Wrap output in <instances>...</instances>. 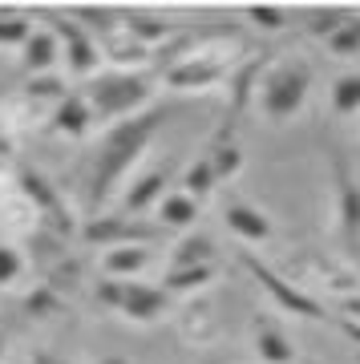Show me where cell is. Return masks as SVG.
<instances>
[{
    "mask_svg": "<svg viewBox=\"0 0 360 364\" xmlns=\"http://www.w3.org/2000/svg\"><path fill=\"white\" fill-rule=\"evenodd\" d=\"M154 93H158V77H150V73H117V69H105L97 77L81 81L85 105L93 109L97 122H110V126L126 122V117H138L150 105H158Z\"/></svg>",
    "mask_w": 360,
    "mask_h": 364,
    "instance_id": "cell-2",
    "label": "cell"
},
{
    "mask_svg": "<svg viewBox=\"0 0 360 364\" xmlns=\"http://www.w3.org/2000/svg\"><path fill=\"white\" fill-rule=\"evenodd\" d=\"M122 25H126V33L134 41H142L146 49L162 45V41L170 37V28H174L166 16H150V13H126V16H122Z\"/></svg>",
    "mask_w": 360,
    "mask_h": 364,
    "instance_id": "cell-24",
    "label": "cell"
},
{
    "mask_svg": "<svg viewBox=\"0 0 360 364\" xmlns=\"http://www.w3.org/2000/svg\"><path fill=\"white\" fill-rule=\"evenodd\" d=\"M198 203L194 198H186L182 191H170L162 203L154 207V223H158V231H174V235H186L198 223Z\"/></svg>",
    "mask_w": 360,
    "mask_h": 364,
    "instance_id": "cell-19",
    "label": "cell"
},
{
    "mask_svg": "<svg viewBox=\"0 0 360 364\" xmlns=\"http://www.w3.org/2000/svg\"><path fill=\"white\" fill-rule=\"evenodd\" d=\"M296 364H320V360H296Z\"/></svg>",
    "mask_w": 360,
    "mask_h": 364,
    "instance_id": "cell-37",
    "label": "cell"
},
{
    "mask_svg": "<svg viewBox=\"0 0 360 364\" xmlns=\"http://www.w3.org/2000/svg\"><path fill=\"white\" fill-rule=\"evenodd\" d=\"M206 158L215 162V174H219V182H231L239 170L247 166V150L239 146V138L231 134V122L219 130V138L211 142V150H206Z\"/></svg>",
    "mask_w": 360,
    "mask_h": 364,
    "instance_id": "cell-21",
    "label": "cell"
},
{
    "mask_svg": "<svg viewBox=\"0 0 360 364\" xmlns=\"http://www.w3.org/2000/svg\"><path fill=\"white\" fill-rule=\"evenodd\" d=\"M356 364H360V348H356Z\"/></svg>",
    "mask_w": 360,
    "mask_h": 364,
    "instance_id": "cell-38",
    "label": "cell"
},
{
    "mask_svg": "<svg viewBox=\"0 0 360 364\" xmlns=\"http://www.w3.org/2000/svg\"><path fill=\"white\" fill-rule=\"evenodd\" d=\"M268 65H271L268 53H251V57H243V61L231 69V77H227V122H231V126L243 117L247 105H255V90H259Z\"/></svg>",
    "mask_w": 360,
    "mask_h": 364,
    "instance_id": "cell-12",
    "label": "cell"
},
{
    "mask_svg": "<svg viewBox=\"0 0 360 364\" xmlns=\"http://www.w3.org/2000/svg\"><path fill=\"white\" fill-rule=\"evenodd\" d=\"M348 9H316V13L304 16V33H308L312 41H320V45H328V41L340 33V25L348 21Z\"/></svg>",
    "mask_w": 360,
    "mask_h": 364,
    "instance_id": "cell-27",
    "label": "cell"
},
{
    "mask_svg": "<svg viewBox=\"0 0 360 364\" xmlns=\"http://www.w3.org/2000/svg\"><path fill=\"white\" fill-rule=\"evenodd\" d=\"M174 191H182L186 198H194V203L203 207L206 198L219 191V174H215V162H211L206 154H198L191 166L182 170V178H179V186H174Z\"/></svg>",
    "mask_w": 360,
    "mask_h": 364,
    "instance_id": "cell-23",
    "label": "cell"
},
{
    "mask_svg": "<svg viewBox=\"0 0 360 364\" xmlns=\"http://www.w3.org/2000/svg\"><path fill=\"white\" fill-rule=\"evenodd\" d=\"M53 33L61 37V65L69 69L73 77L90 81V77H97V73L105 69L102 45H97V41H93L69 13H57V16H53Z\"/></svg>",
    "mask_w": 360,
    "mask_h": 364,
    "instance_id": "cell-7",
    "label": "cell"
},
{
    "mask_svg": "<svg viewBox=\"0 0 360 364\" xmlns=\"http://www.w3.org/2000/svg\"><path fill=\"white\" fill-rule=\"evenodd\" d=\"M25 308H28L33 316H53V312H61V296H57L49 284H45V287H33V291L25 296Z\"/></svg>",
    "mask_w": 360,
    "mask_h": 364,
    "instance_id": "cell-31",
    "label": "cell"
},
{
    "mask_svg": "<svg viewBox=\"0 0 360 364\" xmlns=\"http://www.w3.org/2000/svg\"><path fill=\"white\" fill-rule=\"evenodd\" d=\"M239 65L231 49H215L211 41H198L186 53L170 57L162 73H158V90L170 93H206L215 85H227L231 69Z\"/></svg>",
    "mask_w": 360,
    "mask_h": 364,
    "instance_id": "cell-4",
    "label": "cell"
},
{
    "mask_svg": "<svg viewBox=\"0 0 360 364\" xmlns=\"http://www.w3.org/2000/svg\"><path fill=\"white\" fill-rule=\"evenodd\" d=\"M93 109L85 105V97L81 93H69L65 102L53 105V114H49V130L53 134H61V138H85V134L93 130Z\"/></svg>",
    "mask_w": 360,
    "mask_h": 364,
    "instance_id": "cell-18",
    "label": "cell"
},
{
    "mask_svg": "<svg viewBox=\"0 0 360 364\" xmlns=\"http://www.w3.org/2000/svg\"><path fill=\"white\" fill-rule=\"evenodd\" d=\"M243 267L287 316H296V320H328V308L320 304V296H312V287L280 275V267H268V263L255 259V255H243Z\"/></svg>",
    "mask_w": 360,
    "mask_h": 364,
    "instance_id": "cell-6",
    "label": "cell"
},
{
    "mask_svg": "<svg viewBox=\"0 0 360 364\" xmlns=\"http://www.w3.org/2000/svg\"><path fill=\"white\" fill-rule=\"evenodd\" d=\"M251 348L263 364H296V344L292 336L283 332L280 320H271V316H255L251 320Z\"/></svg>",
    "mask_w": 360,
    "mask_h": 364,
    "instance_id": "cell-15",
    "label": "cell"
},
{
    "mask_svg": "<svg viewBox=\"0 0 360 364\" xmlns=\"http://www.w3.org/2000/svg\"><path fill=\"white\" fill-rule=\"evenodd\" d=\"M13 178H16V186H21V195L37 207L41 219H53V227H57V231H65V235L73 231V210H69V203L61 198V191H57V186H53L41 170L16 166Z\"/></svg>",
    "mask_w": 360,
    "mask_h": 364,
    "instance_id": "cell-9",
    "label": "cell"
},
{
    "mask_svg": "<svg viewBox=\"0 0 360 364\" xmlns=\"http://www.w3.org/2000/svg\"><path fill=\"white\" fill-rule=\"evenodd\" d=\"M33 16L25 13H0V49H25V41L33 37Z\"/></svg>",
    "mask_w": 360,
    "mask_h": 364,
    "instance_id": "cell-28",
    "label": "cell"
},
{
    "mask_svg": "<svg viewBox=\"0 0 360 364\" xmlns=\"http://www.w3.org/2000/svg\"><path fill=\"white\" fill-rule=\"evenodd\" d=\"M324 49L332 53V57H340V61H352V57H360V13H352L340 25V33H336Z\"/></svg>",
    "mask_w": 360,
    "mask_h": 364,
    "instance_id": "cell-29",
    "label": "cell"
},
{
    "mask_svg": "<svg viewBox=\"0 0 360 364\" xmlns=\"http://www.w3.org/2000/svg\"><path fill=\"white\" fill-rule=\"evenodd\" d=\"M300 275L312 284V291H324V296H352L360 291V275L348 267L344 259H336V255H324V251H300Z\"/></svg>",
    "mask_w": 360,
    "mask_h": 364,
    "instance_id": "cell-10",
    "label": "cell"
},
{
    "mask_svg": "<svg viewBox=\"0 0 360 364\" xmlns=\"http://www.w3.org/2000/svg\"><path fill=\"white\" fill-rule=\"evenodd\" d=\"M154 263L150 247L142 243H126V247H105L102 259H97V272L102 279H117V284H138V275Z\"/></svg>",
    "mask_w": 360,
    "mask_h": 364,
    "instance_id": "cell-16",
    "label": "cell"
},
{
    "mask_svg": "<svg viewBox=\"0 0 360 364\" xmlns=\"http://www.w3.org/2000/svg\"><path fill=\"white\" fill-rule=\"evenodd\" d=\"M28 259H25V251L13 247V243H0V287H13L21 284V275H25Z\"/></svg>",
    "mask_w": 360,
    "mask_h": 364,
    "instance_id": "cell-30",
    "label": "cell"
},
{
    "mask_svg": "<svg viewBox=\"0 0 360 364\" xmlns=\"http://www.w3.org/2000/svg\"><path fill=\"white\" fill-rule=\"evenodd\" d=\"M114 312L129 324H154L170 312V296L162 291V284H122V299Z\"/></svg>",
    "mask_w": 360,
    "mask_h": 364,
    "instance_id": "cell-13",
    "label": "cell"
},
{
    "mask_svg": "<svg viewBox=\"0 0 360 364\" xmlns=\"http://www.w3.org/2000/svg\"><path fill=\"white\" fill-rule=\"evenodd\" d=\"M166 117H170L166 105H150L146 114L110 126V134L102 138L97 154H93V166H90V207L93 210L105 207V203L114 198L117 182L126 178L129 170L142 162V154L154 146L158 130L166 126Z\"/></svg>",
    "mask_w": 360,
    "mask_h": 364,
    "instance_id": "cell-1",
    "label": "cell"
},
{
    "mask_svg": "<svg viewBox=\"0 0 360 364\" xmlns=\"http://www.w3.org/2000/svg\"><path fill=\"white\" fill-rule=\"evenodd\" d=\"M247 25L263 28V33H280V28H287V13H280V9H247Z\"/></svg>",
    "mask_w": 360,
    "mask_h": 364,
    "instance_id": "cell-32",
    "label": "cell"
},
{
    "mask_svg": "<svg viewBox=\"0 0 360 364\" xmlns=\"http://www.w3.org/2000/svg\"><path fill=\"white\" fill-rule=\"evenodd\" d=\"M215 279H219V263H215V267H166L162 291H166L170 299L174 296H203Z\"/></svg>",
    "mask_w": 360,
    "mask_h": 364,
    "instance_id": "cell-22",
    "label": "cell"
},
{
    "mask_svg": "<svg viewBox=\"0 0 360 364\" xmlns=\"http://www.w3.org/2000/svg\"><path fill=\"white\" fill-rule=\"evenodd\" d=\"M312 90H316V69L304 57H283V61H271L263 69V81L255 90V105L268 122L287 126V122H296L304 114Z\"/></svg>",
    "mask_w": 360,
    "mask_h": 364,
    "instance_id": "cell-3",
    "label": "cell"
},
{
    "mask_svg": "<svg viewBox=\"0 0 360 364\" xmlns=\"http://www.w3.org/2000/svg\"><path fill=\"white\" fill-rule=\"evenodd\" d=\"M158 223L142 219H126V215H93L90 223H81V239L85 243H97V247H126V243H142V247H150V239H158Z\"/></svg>",
    "mask_w": 360,
    "mask_h": 364,
    "instance_id": "cell-8",
    "label": "cell"
},
{
    "mask_svg": "<svg viewBox=\"0 0 360 364\" xmlns=\"http://www.w3.org/2000/svg\"><path fill=\"white\" fill-rule=\"evenodd\" d=\"M332 231L352 259H360V178L340 150H332Z\"/></svg>",
    "mask_w": 360,
    "mask_h": 364,
    "instance_id": "cell-5",
    "label": "cell"
},
{
    "mask_svg": "<svg viewBox=\"0 0 360 364\" xmlns=\"http://www.w3.org/2000/svg\"><path fill=\"white\" fill-rule=\"evenodd\" d=\"M340 312H344V320L360 324V291H352V296H344V299H340Z\"/></svg>",
    "mask_w": 360,
    "mask_h": 364,
    "instance_id": "cell-33",
    "label": "cell"
},
{
    "mask_svg": "<svg viewBox=\"0 0 360 364\" xmlns=\"http://www.w3.org/2000/svg\"><path fill=\"white\" fill-rule=\"evenodd\" d=\"M328 102H332V114L340 117L360 114V73H340L328 85Z\"/></svg>",
    "mask_w": 360,
    "mask_h": 364,
    "instance_id": "cell-25",
    "label": "cell"
},
{
    "mask_svg": "<svg viewBox=\"0 0 360 364\" xmlns=\"http://www.w3.org/2000/svg\"><path fill=\"white\" fill-rule=\"evenodd\" d=\"M61 65V37L53 28H33V37L21 49V69L25 77H41V73H57Z\"/></svg>",
    "mask_w": 360,
    "mask_h": 364,
    "instance_id": "cell-17",
    "label": "cell"
},
{
    "mask_svg": "<svg viewBox=\"0 0 360 364\" xmlns=\"http://www.w3.org/2000/svg\"><path fill=\"white\" fill-rule=\"evenodd\" d=\"M21 93L37 105H53V102H65L69 97V85H65L61 73H41V77H25Z\"/></svg>",
    "mask_w": 360,
    "mask_h": 364,
    "instance_id": "cell-26",
    "label": "cell"
},
{
    "mask_svg": "<svg viewBox=\"0 0 360 364\" xmlns=\"http://www.w3.org/2000/svg\"><path fill=\"white\" fill-rule=\"evenodd\" d=\"M223 223H227V231L235 239H243V243H271V235H275V223L263 207L255 203H247V198H231L227 207H223Z\"/></svg>",
    "mask_w": 360,
    "mask_h": 364,
    "instance_id": "cell-14",
    "label": "cell"
},
{
    "mask_svg": "<svg viewBox=\"0 0 360 364\" xmlns=\"http://www.w3.org/2000/svg\"><path fill=\"white\" fill-rule=\"evenodd\" d=\"M28 364H65L57 352H49V348H33L28 352Z\"/></svg>",
    "mask_w": 360,
    "mask_h": 364,
    "instance_id": "cell-34",
    "label": "cell"
},
{
    "mask_svg": "<svg viewBox=\"0 0 360 364\" xmlns=\"http://www.w3.org/2000/svg\"><path fill=\"white\" fill-rule=\"evenodd\" d=\"M97 364H129V356H122V352H110V356H102Z\"/></svg>",
    "mask_w": 360,
    "mask_h": 364,
    "instance_id": "cell-35",
    "label": "cell"
},
{
    "mask_svg": "<svg viewBox=\"0 0 360 364\" xmlns=\"http://www.w3.org/2000/svg\"><path fill=\"white\" fill-rule=\"evenodd\" d=\"M0 360H4V336H0Z\"/></svg>",
    "mask_w": 360,
    "mask_h": 364,
    "instance_id": "cell-36",
    "label": "cell"
},
{
    "mask_svg": "<svg viewBox=\"0 0 360 364\" xmlns=\"http://www.w3.org/2000/svg\"><path fill=\"white\" fill-rule=\"evenodd\" d=\"M170 182H174V162H170V158H162V162H154V166H146L138 178L129 182L126 195H122L117 215H126V219H142L146 210L158 207V203L170 195Z\"/></svg>",
    "mask_w": 360,
    "mask_h": 364,
    "instance_id": "cell-11",
    "label": "cell"
},
{
    "mask_svg": "<svg viewBox=\"0 0 360 364\" xmlns=\"http://www.w3.org/2000/svg\"><path fill=\"white\" fill-rule=\"evenodd\" d=\"M215 259H219V247H215V239L203 231H186L170 247V263L166 267H215Z\"/></svg>",
    "mask_w": 360,
    "mask_h": 364,
    "instance_id": "cell-20",
    "label": "cell"
}]
</instances>
